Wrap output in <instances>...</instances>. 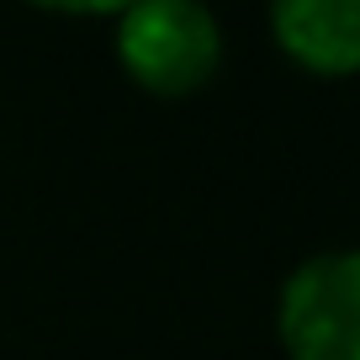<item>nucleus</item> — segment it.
I'll return each instance as SVG.
<instances>
[{
    "label": "nucleus",
    "instance_id": "1",
    "mask_svg": "<svg viewBox=\"0 0 360 360\" xmlns=\"http://www.w3.org/2000/svg\"><path fill=\"white\" fill-rule=\"evenodd\" d=\"M117 64L148 96H196L223 64V27L202 0H133L117 16Z\"/></svg>",
    "mask_w": 360,
    "mask_h": 360
},
{
    "label": "nucleus",
    "instance_id": "2",
    "mask_svg": "<svg viewBox=\"0 0 360 360\" xmlns=\"http://www.w3.org/2000/svg\"><path fill=\"white\" fill-rule=\"evenodd\" d=\"M286 360H360V249L302 259L276 297Z\"/></svg>",
    "mask_w": 360,
    "mask_h": 360
},
{
    "label": "nucleus",
    "instance_id": "3",
    "mask_svg": "<svg viewBox=\"0 0 360 360\" xmlns=\"http://www.w3.org/2000/svg\"><path fill=\"white\" fill-rule=\"evenodd\" d=\"M270 37L318 79L360 75V0H270Z\"/></svg>",
    "mask_w": 360,
    "mask_h": 360
},
{
    "label": "nucleus",
    "instance_id": "4",
    "mask_svg": "<svg viewBox=\"0 0 360 360\" xmlns=\"http://www.w3.org/2000/svg\"><path fill=\"white\" fill-rule=\"evenodd\" d=\"M37 11H53V16H122L133 0H27Z\"/></svg>",
    "mask_w": 360,
    "mask_h": 360
}]
</instances>
